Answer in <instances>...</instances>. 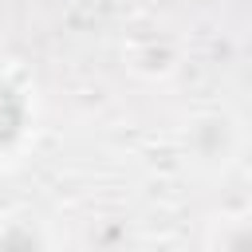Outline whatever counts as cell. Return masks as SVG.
Here are the masks:
<instances>
[{
    "instance_id": "obj_2",
    "label": "cell",
    "mask_w": 252,
    "mask_h": 252,
    "mask_svg": "<svg viewBox=\"0 0 252 252\" xmlns=\"http://www.w3.org/2000/svg\"><path fill=\"white\" fill-rule=\"evenodd\" d=\"M0 252H47L43 244V232L28 220H12L4 232H0Z\"/></svg>"
},
{
    "instance_id": "obj_3",
    "label": "cell",
    "mask_w": 252,
    "mask_h": 252,
    "mask_svg": "<svg viewBox=\"0 0 252 252\" xmlns=\"http://www.w3.org/2000/svg\"><path fill=\"white\" fill-rule=\"evenodd\" d=\"M217 252H252V224L236 220L217 236Z\"/></svg>"
},
{
    "instance_id": "obj_1",
    "label": "cell",
    "mask_w": 252,
    "mask_h": 252,
    "mask_svg": "<svg viewBox=\"0 0 252 252\" xmlns=\"http://www.w3.org/2000/svg\"><path fill=\"white\" fill-rule=\"evenodd\" d=\"M24 118H28V102H24V94L0 75V154L24 134Z\"/></svg>"
}]
</instances>
